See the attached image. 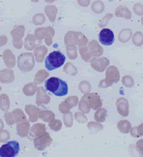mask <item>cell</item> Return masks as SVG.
<instances>
[{"label":"cell","instance_id":"obj_44","mask_svg":"<svg viewBox=\"0 0 143 157\" xmlns=\"http://www.w3.org/2000/svg\"><path fill=\"white\" fill-rule=\"evenodd\" d=\"M41 117L44 120H49L51 117H54V113L52 112H43L41 113Z\"/></svg>","mask_w":143,"mask_h":157},{"label":"cell","instance_id":"obj_19","mask_svg":"<svg viewBox=\"0 0 143 157\" xmlns=\"http://www.w3.org/2000/svg\"><path fill=\"white\" fill-rule=\"evenodd\" d=\"M48 77H49V72H47L45 70H40L39 72H37L36 75H35V78H34L35 83L44 82Z\"/></svg>","mask_w":143,"mask_h":157},{"label":"cell","instance_id":"obj_10","mask_svg":"<svg viewBox=\"0 0 143 157\" xmlns=\"http://www.w3.org/2000/svg\"><path fill=\"white\" fill-rule=\"evenodd\" d=\"M15 75L11 69H4L0 71V82L2 83H10L14 82Z\"/></svg>","mask_w":143,"mask_h":157},{"label":"cell","instance_id":"obj_39","mask_svg":"<svg viewBox=\"0 0 143 157\" xmlns=\"http://www.w3.org/2000/svg\"><path fill=\"white\" fill-rule=\"evenodd\" d=\"M89 128L93 132H97L102 129V125H100L98 123H94V122H90L89 123Z\"/></svg>","mask_w":143,"mask_h":157},{"label":"cell","instance_id":"obj_23","mask_svg":"<svg viewBox=\"0 0 143 157\" xmlns=\"http://www.w3.org/2000/svg\"><path fill=\"white\" fill-rule=\"evenodd\" d=\"M47 52V49L44 47H38L36 50H35V56H36V60L38 62H42L44 60V56Z\"/></svg>","mask_w":143,"mask_h":157},{"label":"cell","instance_id":"obj_3","mask_svg":"<svg viewBox=\"0 0 143 157\" xmlns=\"http://www.w3.org/2000/svg\"><path fill=\"white\" fill-rule=\"evenodd\" d=\"M120 81V72L116 66H108L106 69V75L104 80H101L99 82V87H109L113 83Z\"/></svg>","mask_w":143,"mask_h":157},{"label":"cell","instance_id":"obj_50","mask_svg":"<svg viewBox=\"0 0 143 157\" xmlns=\"http://www.w3.org/2000/svg\"><path fill=\"white\" fill-rule=\"evenodd\" d=\"M2 126H3V124L1 122V120H0V128H2Z\"/></svg>","mask_w":143,"mask_h":157},{"label":"cell","instance_id":"obj_47","mask_svg":"<svg viewBox=\"0 0 143 157\" xmlns=\"http://www.w3.org/2000/svg\"><path fill=\"white\" fill-rule=\"evenodd\" d=\"M14 113L18 117H17V120H19L20 118H23V119H25V114H23L21 111H19V110H18V111H15Z\"/></svg>","mask_w":143,"mask_h":157},{"label":"cell","instance_id":"obj_32","mask_svg":"<svg viewBox=\"0 0 143 157\" xmlns=\"http://www.w3.org/2000/svg\"><path fill=\"white\" fill-rule=\"evenodd\" d=\"M122 82H123L124 86H127V87H133V84H134L133 78L130 76H124L122 78Z\"/></svg>","mask_w":143,"mask_h":157},{"label":"cell","instance_id":"obj_42","mask_svg":"<svg viewBox=\"0 0 143 157\" xmlns=\"http://www.w3.org/2000/svg\"><path fill=\"white\" fill-rule=\"evenodd\" d=\"M69 110H70V106L67 103H65V102H63V103L59 106V111L62 113H68Z\"/></svg>","mask_w":143,"mask_h":157},{"label":"cell","instance_id":"obj_5","mask_svg":"<svg viewBox=\"0 0 143 157\" xmlns=\"http://www.w3.org/2000/svg\"><path fill=\"white\" fill-rule=\"evenodd\" d=\"M20 151V144L11 141L0 147V157H16Z\"/></svg>","mask_w":143,"mask_h":157},{"label":"cell","instance_id":"obj_30","mask_svg":"<svg viewBox=\"0 0 143 157\" xmlns=\"http://www.w3.org/2000/svg\"><path fill=\"white\" fill-rule=\"evenodd\" d=\"M28 123L26 122V123H22L18 126V131H19V135L22 136V137H25L27 135V131H28Z\"/></svg>","mask_w":143,"mask_h":157},{"label":"cell","instance_id":"obj_43","mask_svg":"<svg viewBox=\"0 0 143 157\" xmlns=\"http://www.w3.org/2000/svg\"><path fill=\"white\" fill-rule=\"evenodd\" d=\"M136 149L139 153V155L143 156V140H139L136 143Z\"/></svg>","mask_w":143,"mask_h":157},{"label":"cell","instance_id":"obj_52","mask_svg":"<svg viewBox=\"0 0 143 157\" xmlns=\"http://www.w3.org/2000/svg\"><path fill=\"white\" fill-rule=\"evenodd\" d=\"M32 1H33V2H37V1H38V0H32Z\"/></svg>","mask_w":143,"mask_h":157},{"label":"cell","instance_id":"obj_26","mask_svg":"<svg viewBox=\"0 0 143 157\" xmlns=\"http://www.w3.org/2000/svg\"><path fill=\"white\" fill-rule=\"evenodd\" d=\"M45 12L47 16L49 17V19L51 21H54L56 20V15H57V8L54 6H48L45 8Z\"/></svg>","mask_w":143,"mask_h":157},{"label":"cell","instance_id":"obj_29","mask_svg":"<svg viewBox=\"0 0 143 157\" xmlns=\"http://www.w3.org/2000/svg\"><path fill=\"white\" fill-rule=\"evenodd\" d=\"M79 88H80V90H81V91H82L83 93L88 94L89 92L91 91L92 86H91V83L89 82L88 81H83V82H81L80 84H79Z\"/></svg>","mask_w":143,"mask_h":157},{"label":"cell","instance_id":"obj_38","mask_svg":"<svg viewBox=\"0 0 143 157\" xmlns=\"http://www.w3.org/2000/svg\"><path fill=\"white\" fill-rule=\"evenodd\" d=\"M112 17H113V15L112 14H107L102 20L100 21V22H99V26L100 27H104V26H106L107 25V23H108V21L110 20V19H112Z\"/></svg>","mask_w":143,"mask_h":157},{"label":"cell","instance_id":"obj_14","mask_svg":"<svg viewBox=\"0 0 143 157\" xmlns=\"http://www.w3.org/2000/svg\"><path fill=\"white\" fill-rule=\"evenodd\" d=\"M50 102V97L47 95L45 88L42 86H39V88H37V104L41 105V104H48Z\"/></svg>","mask_w":143,"mask_h":157},{"label":"cell","instance_id":"obj_6","mask_svg":"<svg viewBox=\"0 0 143 157\" xmlns=\"http://www.w3.org/2000/svg\"><path fill=\"white\" fill-rule=\"evenodd\" d=\"M82 34L79 32H68L65 36V44L71 46L73 44L79 43L80 47H84L86 46V44L88 43V39L85 37V36H82V37L79 39V37Z\"/></svg>","mask_w":143,"mask_h":157},{"label":"cell","instance_id":"obj_27","mask_svg":"<svg viewBox=\"0 0 143 157\" xmlns=\"http://www.w3.org/2000/svg\"><path fill=\"white\" fill-rule=\"evenodd\" d=\"M106 114H107V111L105 110V109L103 108H100L98 109V110L97 111V113H95V119H97V121L98 122H102L105 120V117H106Z\"/></svg>","mask_w":143,"mask_h":157},{"label":"cell","instance_id":"obj_2","mask_svg":"<svg viewBox=\"0 0 143 157\" xmlns=\"http://www.w3.org/2000/svg\"><path fill=\"white\" fill-rule=\"evenodd\" d=\"M64 63H65V56L59 51L52 52L45 58V67L49 71H53L62 67Z\"/></svg>","mask_w":143,"mask_h":157},{"label":"cell","instance_id":"obj_22","mask_svg":"<svg viewBox=\"0 0 143 157\" xmlns=\"http://www.w3.org/2000/svg\"><path fill=\"white\" fill-rule=\"evenodd\" d=\"M63 71L65 74H67L69 76H75L77 73H78V70L75 67V66L72 64V63H66L64 65V68H63Z\"/></svg>","mask_w":143,"mask_h":157},{"label":"cell","instance_id":"obj_7","mask_svg":"<svg viewBox=\"0 0 143 157\" xmlns=\"http://www.w3.org/2000/svg\"><path fill=\"white\" fill-rule=\"evenodd\" d=\"M98 40L102 45L104 46H111L114 43V33L109 28H103L98 34Z\"/></svg>","mask_w":143,"mask_h":157},{"label":"cell","instance_id":"obj_49","mask_svg":"<svg viewBox=\"0 0 143 157\" xmlns=\"http://www.w3.org/2000/svg\"><path fill=\"white\" fill-rule=\"evenodd\" d=\"M53 1H55V0H46V2H49V3H51Z\"/></svg>","mask_w":143,"mask_h":157},{"label":"cell","instance_id":"obj_40","mask_svg":"<svg viewBox=\"0 0 143 157\" xmlns=\"http://www.w3.org/2000/svg\"><path fill=\"white\" fill-rule=\"evenodd\" d=\"M61 126H62V122L59 121V120H55V121L51 122V124H50V127L55 131H58L61 129Z\"/></svg>","mask_w":143,"mask_h":157},{"label":"cell","instance_id":"obj_1","mask_svg":"<svg viewBox=\"0 0 143 157\" xmlns=\"http://www.w3.org/2000/svg\"><path fill=\"white\" fill-rule=\"evenodd\" d=\"M45 88L56 96H64L68 93L67 83L57 77H51L47 78V81L45 82Z\"/></svg>","mask_w":143,"mask_h":157},{"label":"cell","instance_id":"obj_45","mask_svg":"<svg viewBox=\"0 0 143 157\" xmlns=\"http://www.w3.org/2000/svg\"><path fill=\"white\" fill-rule=\"evenodd\" d=\"M75 117H76V119L78 120L79 122H85L86 120H87V117H85L84 114L81 113H77L75 114Z\"/></svg>","mask_w":143,"mask_h":157},{"label":"cell","instance_id":"obj_37","mask_svg":"<svg viewBox=\"0 0 143 157\" xmlns=\"http://www.w3.org/2000/svg\"><path fill=\"white\" fill-rule=\"evenodd\" d=\"M64 102H65V103H67L71 108V107H74V106H76L77 104H78V98H77L76 96H71V97L67 98Z\"/></svg>","mask_w":143,"mask_h":157},{"label":"cell","instance_id":"obj_18","mask_svg":"<svg viewBox=\"0 0 143 157\" xmlns=\"http://www.w3.org/2000/svg\"><path fill=\"white\" fill-rule=\"evenodd\" d=\"M118 129L124 134H127L132 129V124L128 120H121V121L118 122Z\"/></svg>","mask_w":143,"mask_h":157},{"label":"cell","instance_id":"obj_16","mask_svg":"<svg viewBox=\"0 0 143 157\" xmlns=\"http://www.w3.org/2000/svg\"><path fill=\"white\" fill-rule=\"evenodd\" d=\"M4 62L8 68H13L16 65V59L11 51H6L4 52Z\"/></svg>","mask_w":143,"mask_h":157},{"label":"cell","instance_id":"obj_8","mask_svg":"<svg viewBox=\"0 0 143 157\" xmlns=\"http://www.w3.org/2000/svg\"><path fill=\"white\" fill-rule=\"evenodd\" d=\"M109 59L107 57H97L91 60L92 67L97 72H103L109 66Z\"/></svg>","mask_w":143,"mask_h":157},{"label":"cell","instance_id":"obj_21","mask_svg":"<svg viewBox=\"0 0 143 157\" xmlns=\"http://www.w3.org/2000/svg\"><path fill=\"white\" fill-rule=\"evenodd\" d=\"M132 41L134 46L136 47H141L143 45V33L141 31H137L135 32L133 37H132Z\"/></svg>","mask_w":143,"mask_h":157},{"label":"cell","instance_id":"obj_9","mask_svg":"<svg viewBox=\"0 0 143 157\" xmlns=\"http://www.w3.org/2000/svg\"><path fill=\"white\" fill-rule=\"evenodd\" d=\"M117 110L122 117H127L129 114V102L126 98H119L116 102Z\"/></svg>","mask_w":143,"mask_h":157},{"label":"cell","instance_id":"obj_51","mask_svg":"<svg viewBox=\"0 0 143 157\" xmlns=\"http://www.w3.org/2000/svg\"><path fill=\"white\" fill-rule=\"evenodd\" d=\"M141 25H143V16H142V17H141Z\"/></svg>","mask_w":143,"mask_h":157},{"label":"cell","instance_id":"obj_15","mask_svg":"<svg viewBox=\"0 0 143 157\" xmlns=\"http://www.w3.org/2000/svg\"><path fill=\"white\" fill-rule=\"evenodd\" d=\"M133 37V30L129 28H125L121 30L120 34H119V41L121 43H127Z\"/></svg>","mask_w":143,"mask_h":157},{"label":"cell","instance_id":"obj_41","mask_svg":"<svg viewBox=\"0 0 143 157\" xmlns=\"http://www.w3.org/2000/svg\"><path fill=\"white\" fill-rule=\"evenodd\" d=\"M64 123L67 127H71L72 126V114L68 113L64 117Z\"/></svg>","mask_w":143,"mask_h":157},{"label":"cell","instance_id":"obj_34","mask_svg":"<svg viewBox=\"0 0 143 157\" xmlns=\"http://www.w3.org/2000/svg\"><path fill=\"white\" fill-rule=\"evenodd\" d=\"M133 12L136 16L142 17L143 16V5L140 3H135L133 5Z\"/></svg>","mask_w":143,"mask_h":157},{"label":"cell","instance_id":"obj_4","mask_svg":"<svg viewBox=\"0 0 143 157\" xmlns=\"http://www.w3.org/2000/svg\"><path fill=\"white\" fill-rule=\"evenodd\" d=\"M34 57L31 53H22L18 58V66L22 73H27L34 67Z\"/></svg>","mask_w":143,"mask_h":157},{"label":"cell","instance_id":"obj_33","mask_svg":"<svg viewBox=\"0 0 143 157\" xmlns=\"http://www.w3.org/2000/svg\"><path fill=\"white\" fill-rule=\"evenodd\" d=\"M66 52H67V54H68V57L70 59H75L77 57V49H76V47L68 46Z\"/></svg>","mask_w":143,"mask_h":157},{"label":"cell","instance_id":"obj_48","mask_svg":"<svg viewBox=\"0 0 143 157\" xmlns=\"http://www.w3.org/2000/svg\"><path fill=\"white\" fill-rule=\"evenodd\" d=\"M78 3L83 7H86V6L90 4V0H78Z\"/></svg>","mask_w":143,"mask_h":157},{"label":"cell","instance_id":"obj_24","mask_svg":"<svg viewBox=\"0 0 143 157\" xmlns=\"http://www.w3.org/2000/svg\"><path fill=\"white\" fill-rule=\"evenodd\" d=\"M79 107H80V110L83 112V113H89L90 112V104H89V101L87 99V96L86 94L83 96L82 99H81V102L79 103Z\"/></svg>","mask_w":143,"mask_h":157},{"label":"cell","instance_id":"obj_53","mask_svg":"<svg viewBox=\"0 0 143 157\" xmlns=\"http://www.w3.org/2000/svg\"><path fill=\"white\" fill-rule=\"evenodd\" d=\"M0 90H1V86H0Z\"/></svg>","mask_w":143,"mask_h":157},{"label":"cell","instance_id":"obj_25","mask_svg":"<svg viewBox=\"0 0 143 157\" xmlns=\"http://www.w3.org/2000/svg\"><path fill=\"white\" fill-rule=\"evenodd\" d=\"M92 10L93 12H94V13L97 14H100L102 13L103 10H104V4L102 1H99V0H97V1H94L92 5Z\"/></svg>","mask_w":143,"mask_h":157},{"label":"cell","instance_id":"obj_28","mask_svg":"<svg viewBox=\"0 0 143 157\" xmlns=\"http://www.w3.org/2000/svg\"><path fill=\"white\" fill-rule=\"evenodd\" d=\"M130 135L133 138H138L140 136H143V123H141L137 127H133L130 129Z\"/></svg>","mask_w":143,"mask_h":157},{"label":"cell","instance_id":"obj_17","mask_svg":"<svg viewBox=\"0 0 143 157\" xmlns=\"http://www.w3.org/2000/svg\"><path fill=\"white\" fill-rule=\"evenodd\" d=\"M51 142H52L51 138L49 137V135H47L44 138L40 139V140H36V141H35V147H37V149L42 150L47 146H49V144H51Z\"/></svg>","mask_w":143,"mask_h":157},{"label":"cell","instance_id":"obj_36","mask_svg":"<svg viewBox=\"0 0 143 157\" xmlns=\"http://www.w3.org/2000/svg\"><path fill=\"white\" fill-rule=\"evenodd\" d=\"M34 47V39H33V36L29 35L27 36L26 41V48L27 50H32Z\"/></svg>","mask_w":143,"mask_h":157},{"label":"cell","instance_id":"obj_20","mask_svg":"<svg viewBox=\"0 0 143 157\" xmlns=\"http://www.w3.org/2000/svg\"><path fill=\"white\" fill-rule=\"evenodd\" d=\"M23 93L27 96H32L37 90V86H36V83L35 82H29L27 83L26 86L23 87Z\"/></svg>","mask_w":143,"mask_h":157},{"label":"cell","instance_id":"obj_11","mask_svg":"<svg viewBox=\"0 0 143 157\" xmlns=\"http://www.w3.org/2000/svg\"><path fill=\"white\" fill-rule=\"evenodd\" d=\"M89 49H90V53L92 54V56L93 58H97V57L102 56V53H103L102 48L100 47V45L97 43V41H92V42H90V45H89Z\"/></svg>","mask_w":143,"mask_h":157},{"label":"cell","instance_id":"obj_35","mask_svg":"<svg viewBox=\"0 0 143 157\" xmlns=\"http://www.w3.org/2000/svg\"><path fill=\"white\" fill-rule=\"evenodd\" d=\"M37 111V109L33 106H26V112L30 114V120L31 121H35L36 120V116H34V112Z\"/></svg>","mask_w":143,"mask_h":157},{"label":"cell","instance_id":"obj_31","mask_svg":"<svg viewBox=\"0 0 143 157\" xmlns=\"http://www.w3.org/2000/svg\"><path fill=\"white\" fill-rule=\"evenodd\" d=\"M0 107L2 108V110H7L9 108V98L6 94H2L0 96Z\"/></svg>","mask_w":143,"mask_h":157},{"label":"cell","instance_id":"obj_12","mask_svg":"<svg viewBox=\"0 0 143 157\" xmlns=\"http://www.w3.org/2000/svg\"><path fill=\"white\" fill-rule=\"evenodd\" d=\"M87 96V99L89 101V104H90V107L93 108V109H98L101 107V104H102V102H101V99L99 97V95L97 94V93H90V94H86Z\"/></svg>","mask_w":143,"mask_h":157},{"label":"cell","instance_id":"obj_13","mask_svg":"<svg viewBox=\"0 0 143 157\" xmlns=\"http://www.w3.org/2000/svg\"><path fill=\"white\" fill-rule=\"evenodd\" d=\"M115 15L116 17H125L126 20L132 19V12L129 11L128 7H126V6H124V5L119 6L116 9Z\"/></svg>","mask_w":143,"mask_h":157},{"label":"cell","instance_id":"obj_46","mask_svg":"<svg viewBox=\"0 0 143 157\" xmlns=\"http://www.w3.org/2000/svg\"><path fill=\"white\" fill-rule=\"evenodd\" d=\"M9 139V133L6 132V131H3L0 133V142H5L7 141Z\"/></svg>","mask_w":143,"mask_h":157}]
</instances>
